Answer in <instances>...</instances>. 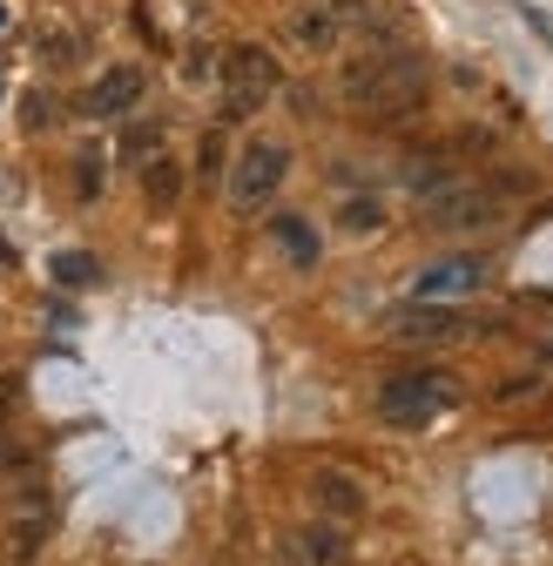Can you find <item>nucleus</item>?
<instances>
[{
    "instance_id": "20e7f679",
    "label": "nucleus",
    "mask_w": 553,
    "mask_h": 566,
    "mask_svg": "<svg viewBox=\"0 0 553 566\" xmlns=\"http://www.w3.org/2000/svg\"><path fill=\"white\" fill-rule=\"evenodd\" d=\"M507 217V202L487 189V182H466V176H452L446 189H432L426 202H419V223L426 230H439V237H472V230H493Z\"/></svg>"
},
{
    "instance_id": "9b49d317",
    "label": "nucleus",
    "mask_w": 553,
    "mask_h": 566,
    "mask_svg": "<svg viewBox=\"0 0 553 566\" xmlns=\"http://www.w3.org/2000/svg\"><path fill=\"white\" fill-rule=\"evenodd\" d=\"M452 176H459V169H452V163H446V156H439V149H411V156H405V163H398V182H405V189H411V196H419V202H426V196H432V189H446V182H452Z\"/></svg>"
},
{
    "instance_id": "f03ea898",
    "label": "nucleus",
    "mask_w": 553,
    "mask_h": 566,
    "mask_svg": "<svg viewBox=\"0 0 553 566\" xmlns=\"http://www.w3.org/2000/svg\"><path fill=\"white\" fill-rule=\"evenodd\" d=\"M459 398L452 371H432V365H411V371H392L372 398V411L392 424V432H419V424H432L446 405Z\"/></svg>"
},
{
    "instance_id": "39448f33",
    "label": "nucleus",
    "mask_w": 553,
    "mask_h": 566,
    "mask_svg": "<svg viewBox=\"0 0 553 566\" xmlns=\"http://www.w3.org/2000/svg\"><path fill=\"white\" fill-rule=\"evenodd\" d=\"M284 176H291V149L284 142H243L237 163H230V209H243V217H257V209H270L276 196H284Z\"/></svg>"
},
{
    "instance_id": "412c9836",
    "label": "nucleus",
    "mask_w": 553,
    "mask_h": 566,
    "mask_svg": "<svg viewBox=\"0 0 553 566\" xmlns=\"http://www.w3.org/2000/svg\"><path fill=\"white\" fill-rule=\"evenodd\" d=\"M8 270H14V243H8V237H0V276H8Z\"/></svg>"
},
{
    "instance_id": "aec40b11",
    "label": "nucleus",
    "mask_w": 553,
    "mask_h": 566,
    "mask_svg": "<svg viewBox=\"0 0 553 566\" xmlns=\"http://www.w3.org/2000/svg\"><path fill=\"white\" fill-rule=\"evenodd\" d=\"M48 122H54V95L34 88V95H28V128H48Z\"/></svg>"
},
{
    "instance_id": "423d86ee",
    "label": "nucleus",
    "mask_w": 553,
    "mask_h": 566,
    "mask_svg": "<svg viewBox=\"0 0 553 566\" xmlns=\"http://www.w3.org/2000/svg\"><path fill=\"white\" fill-rule=\"evenodd\" d=\"M479 324L466 311H452V304H419V311H398L392 317V344H459Z\"/></svg>"
},
{
    "instance_id": "f3484780",
    "label": "nucleus",
    "mask_w": 553,
    "mask_h": 566,
    "mask_svg": "<svg viewBox=\"0 0 553 566\" xmlns=\"http://www.w3.org/2000/svg\"><path fill=\"white\" fill-rule=\"evenodd\" d=\"M95 276H102V263L88 250H61L54 256V283H75V291H82V283H95Z\"/></svg>"
},
{
    "instance_id": "4468645a",
    "label": "nucleus",
    "mask_w": 553,
    "mask_h": 566,
    "mask_svg": "<svg viewBox=\"0 0 553 566\" xmlns=\"http://www.w3.org/2000/svg\"><path fill=\"white\" fill-rule=\"evenodd\" d=\"M311 492H317V506H324L331 520H358V513H365V492H358L352 472H317Z\"/></svg>"
},
{
    "instance_id": "6e6552de",
    "label": "nucleus",
    "mask_w": 553,
    "mask_h": 566,
    "mask_svg": "<svg viewBox=\"0 0 553 566\" xmlns=\"http://www.w3.org/2000/svg\"><path fill=\"white\" fill-rule=\"evenodd\" d=\"M135 102H143V67H108V75H95V88L82 95V115H128Z\"/></svg>"
},
{
    "instance_id": "9d476101",
    "label": "nucleus",
    "mask_w": 553,
    "mask_h": 566,
    "mask_svg": "<svg viewBox=\"0 0 553 566\" xmlns=\"http://www.w3.org/2000/svg\"><path fill=\"white\" fill-rule=\"evenodd\" d=\"M48 526H54V506H48L41 479H28L21 485V513H14V559H34L48 546Z\"/></svg>"
},
{
    "instance_id": "5701e85b",
    "label": "nucleus",
    "mask_w": 553,
    "mask_h": 566,
    "mask_svg": "<svg viewBox=\"0 0 553 566\" xmlns=\"http://www.w3.org/2000/svg\"><path fill=\"white\" fill-rule=\"evenodd\" d=\"M0 28H8V8H0Z\"/></svg>"
},
{
    "instance_id": "f8f14e48",
    "label": "nucleus",
    "mask_w": 553,
    "mask_h": 566,
    "mask_svg": "<svg viewBox=\"0 0 553 566\" xmlns=\"http://www.w3.org/2000/svg\"><path fill=\"white\" fill-rule=\"evenodd\" d=\"M270 237H276V250H284L298 270H317L324 243H317V230H311L304 217H291V209H284V217H270Z\"/></svg>"
},
{
    "instance_id": "0eeeda50",
    "label": "nucleus",
    "mask_w": 553,
    "mask_h": 566,
    "mask_svg": "<svg viewBox=\"0 0 553 566\" xmlns=\"http://www.w3.org/2000/svg\"><path fill=\"white\" fill-rule=\"evenodd\" d=\"M479 283H487V256H439V263L419 270V297L426 304H452V297L479 291Z\"/></svg>"
},
{
    "instance_id": "ddd939ff",
    "label": "nucleus",
    "mask_w": 553,
    "mask_h": 566,
    "mask_svg": "<svg viewBox=\"0 0 553 566\" xmlns=\"http://www.w3.org/2000/svg\"><path fill=\"white\" fill-rule=\"evenodd\" d=\"M298 553H304L311 566H344V559H352L344 520H317V526H304V533H298Z\"/></svg>"
},
{
    "instance_id": "dca6fc26",
    "label": "nucleus",
    "mask_w": 553,
    "mask_h": 566,
    "mask_svg": "<svg viewBox=\"0 0 553 566\" xmlns=\"http://www.w3.org/2000/svg\"><path fill=\"white\" fill-rule=\"evenodd\" d=\"M102 163H108V149H95V142L75 156V196H82V202H95V196H102Z\"/></svg>"
},
{
    "instance_id": "1a4fd4ad",
    "label": "nucleus",
    "mask_w": 553,
    "mask_h": 566,
    "mask_svg": "<svg viewBox=\"0 0 553 566\" xmlns=\"http://www.w3.org/2000/svg\"><path fill=\"white\" fill-rule=\"evenodd\" d=\"M135 176H143V202L156 209V217H176V202H182V189H189V169L163 149V156H149Z\"/></svg>"
},
{
    "instance_id": "a211bd4d",
    "label": "nucleus",
    "mask_w": 553,
    "mask_h": 566,
    "mask_svg": "<svg viewBox=\"0 0 553 566\" xmlns=\"http://www.w3.org/2000/svg\"><path fill=\"white\" fill-rule=\"evenodd\" d=\"M337 223H344V230H352V237H372V230H378L385 217H378V202H372V196H352V202H344V209H337Z\"/></svg>"
},
{
    "instance_id": "f257e3e1",
    "label": "nucleus",
    "mask_w": 553,
    "mask_h": 566,
    "mask_svg": "<svg viewBox=\"0 0 553 566\" xmlns=\"http://www.w3.org/2000/svg\"><path fill=\"white\" fill-rule=\"evenodd\" d=\"M337 102L365 115V122H411L432 102V67L419 48H392V41H358L337 67Z\"/></svg>"
},
{
    "instance_id": "4be33fe9",
    "label": "nucleus",
    "mask_w": 553,
    "mask_h": 566,
    "mask_svg": "<svg viewBox=\"0 0 553 566\" xmlns=\"http://www.w3.org/2000/svg\"><path fill=\"white\" fill-rule=\"evenodd\" d=\"M540 358H546V365H553V337H546V350H540Z\"/></svg>"
},
{
    "instance_id": "7ed1b4c3",
    "label": "nucleus",
    "mask_w": 553,
    "mask_h": 566,
    "mask_svg": "<svg viewBox=\"0 0 553 566\" xmlns=\"http://www.w3.org/2000/svg\"><path fill=\"white\" fill-rule=\"evenodd\" d=\"M217 82H223V122H250L276 95V54L263 41H237L217 61Z\"/></svg>"
},
{
    "instance_id": "2eb2a0df",
    "label": "nucleus",
    "mask_w": 553,
    "mask_h": 566,
    "mask_svg": "<svg viewBox=\"0 0 553 566\" xmlns=\"http://www.w3.org/2000/svg\"><path fill=\"white\" fill-rule=\"evenodd\" d=\"M149 156H163V122H122V142H115V163L143 169Z\"/></svg>"
},
{
    "instance_id": "6ab92c4d",
    "label": "nucleus",
    "mask_w": 553,
    "mask_h": 566,
    "mask_svg": "<svg viewBox=\"0 0 553 566\" xmlns=\"http://www.w3.org/2000/svg\"><path fill=\"white\" fill-rule=\"evenodd\" d=\"M202 176H223V128L202 135Z\"/></svg>"
}]
</instances>
